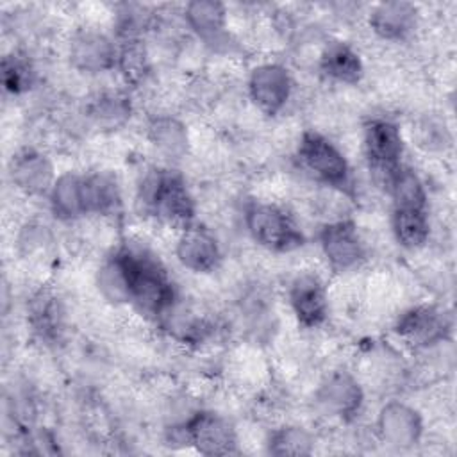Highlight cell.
Here are the masks:
<instances>
[{
    "instance_id": "cell-1",
    "label": "cell",
    "mask_w": 457,
    "mask_h": 457,
    "mask_svg": "<svg viewBox=\"0 0 457 457\" xmlns=\"http://www.w3.org/2000/svg\"><path fill=\"white\" fill-rule=\"evenodd\" d=\"M116 253L127 273L129 303L150 318L166 314L173 305L175 289L162 264L141 246L121 245Z\"/></svg>"
},
{
    "instance_id": "cell-2",
    "label": "cell",
    "mask_w": 457,
    "mask_h": 457,
    "mask_svg": "<svg viewBox=\"0 0 457 457\" xmlns=\"http://www.w3.org/2000/svg\"><path fill=\"white\" fill-rule=\"evenodd\" d=\"M137 202L145 214L170 228L182 232L195 223V200L184 179L173 170H150L139 184Z\"/></svg>"
},
{
    "instance_id": "cell-3",
    "label": "cell",
    "mask_w": 457,
    "mask_h": 457,
    "mask_svg": "<svg viewBox=\"0 0 457 457\" xmlns=\"http://www.w3.org/2000/svg\"><path fill=\"white\" fill-rule=\"evenodd\" d=\"M298 159L320 182L343 193L350 191V164L345 154L325 136L314 130H305L298 143Z\"/></svg>"
},
{
    "instance_id": "cell-4",
    "label": "cell",
    "mask_w": 457,
    "mask_h": 457,
    "mask_svg": "<svg viewBox=\"0 0 457 457\" xmlns=\"http://www.w3.org/2000/svg\"><path fill=\"white\" fill-rule=\"evenodd\" d=\"M245 221L253 241L271 252H291L303 245V234L295 220L273 204H250Z\"/></svg>"
},
{
    "instance_id": "cell-5",
    "label": "cell",
    "mask_w": 457,
    "mask_h": 457,
    "mask_svg": "<svg viewBox=\"0 0 457 457\" xmlns=\"http://www.w3.org/2000/svg\"><path fill=\"white\" fill-rule=\"evenodd\" d=\"M364 154L370 168L386 182L402 166L403 137L396 123L375 118L364 127Z\"/></svg>"
},
{
    "instance_id": "cell-6",
    "label": "cell",
    "mask_w": 457,
    "mask_h": 457,
    "mask_svg": "<svg viewBox=\"0 0 457 457\" xmlns=\"http://www.w3.org/2000/svg\"><path fill=\"white\" fill-rule=\"evenodd\" d=\"M186 439L202 455H230L237 452L234 427L220 414L200 411L184 425Z\"/></svg>"
},
{
    "instance_id": "cell-7",
    "label": "cell",
    "mask_w": 457,
    "mask_h": 457,
    "mask_svg": "<svg viewBox=\"0 0 457 457\" xmlns=\"http://www.w3.org/2000/svg\"><path fill=\"white\" fill-rule=\"evenodd\" d=\"M291 89H293L291 75L287 68H284L282 64L262 62L250 71V77H248L250 100L261 112L268 116H275L286 107L291 96Z\"/></svg>"
},
{
    "instance_id": "cell-8",
    "label": "cell",
    "mask_w": 457,
    "mask_h": 457,
    "mask_svg": "<svg viewBox=\"0 0 457 457\" xmlns=\"http://www.w3.org/2000/svg\"><path fill=\"white\" fill-rule=\"evenodd\" d=\"M320 245L327 262L336 271H348L357 268L366 257L364 243L355 223L350 220L327 223L320 230Z\"/></svg>"
},
{
    "instance_id": "cell-9",
    "label": "cell",
    "mask_w": 457,
    "mask_h": 457,
    "mask_svg": "<svg viewBox=\"0 0 457 457\" xmlns=\"http://www.w3.org/2000/svg\"><path fill=\"white\" fill-rule=\"evenodd\" d=\"M364 402V393L353 375L348 371L330 373L316 391L318 407L337 420H353Z\"/></svg>"
},
{
    "instance_id": "cell-10",
    "label": "cell",
    "mask_w": 457,
    "mask_h": 457,
    "mask_svg": "<svg viewBox=\"0 0 457 457\" xmlns=\"http://www.w3.org/2000/svg\"><path fill=\"white\" fill-rule=\"evenodd\" d=\"M118 46L95 29L77 30L70 41V62L82 73H104L116 66Z\"/></svg>"
},
{
    "instance_id": "cell-11",
    "label": "cell",
    "mask_w": 457,
    "mask_h": 457,
    "mask_svg": "<svg viewBox=\"0 0 457 457\" xmlns=\"http://www.w3.org/2000/svg\"><path fill=\"white\" fill-rule=\"evenodd\" d=\"M395 332L405 343L425 348L443 341L450 332V320L448 316L432 305H418L405 311L396 325Z\"/></svg>"
},
{
    "instance_id": "cell-12",
    "label": "cell",
    "mask_w": 457,
    "mask_h": 457,
    "mask_svg": "<svg viewBox=\"0 0 457 457\" xmlns=\"http://www.w3.org/2000/svg\"><path fill=\"white\" fill-rule=\"evenodd\" d=\"M378 437L398 450L414 446L423 434V420L420 412L398 400L387 402L377 418Z\"/></svg>"
},
{
    "instance_id": "cell-13",
    "label": "cell",
    "mask_w": 457,
    "mask_h": 457,
    "mask_svg": "<svg viewBox=\"0 0 457 457\" xmlns=\"http://www.w3.org/2000/svg\"><path fill=\"white\" fill-rule=\"evenodd\" d=\"M9 179L25 195H48L55 182L52 161L36 148H21L9 161Z\"/></svg>"
},
{
    "instance_id": "cell-14",
    "label": "cell",
    "mask_w": 457,
    "mask_h": 457,
    "mask_svg": "<svg viewBox=\"0 0 457 457\" xmlns=\"http://www.w3.org/2000/svg\"><path fill=\"white\" fill-rule=\"evenodd\" d=\"M289 303L298 320L305 328L320 327L328 312L327 289L321 278L314 273H300L289 286Z\"/></svg>"
},
{
    "instance_id": "cell-15",
    "label": "cell",
    "mask_w": 457,
    "mask_h": 457,
    "mask_svg": "<svg viewBox=\"0 0 457 457\" xmlns=\"http://www.w3.org/2000/svg\"><path fill=\"white\" fill-rule=\"evenodd\" d=\"M175 255L186 270H191L195 273L212 271L221 259L216 237L207 228L196 225H191L189 228L180 232L175 246Z\"/></svg>"
},
{
    "instance_id": "cell-16",
    "label": "cell",
    "mask_w": 457,
    "mask_h": 457,
    "mask_svg": "<svg viewBox=\"0 0 457 457\" xmlns=\"http://www.w3.org/2000/svg\"><path fill=\"white\" fill-rule=\"evenodd\" d=\"M371 30L387 41H400L411 36L418 23V9L411 2L389 0L377 4L370 12Z\"/></svg>"
},
{
    "instance_id": "cell-17",
    "label": "cell",
    "mask_w": 457,
    "mask_h": 457,
    "mask_svg": "<svg viewBox=\"0 0 457 457\" xmlns=\"http://www.w3.org/2000/svg\"><path fill=\"white\" fill-rule=\"evenodd\" d=\"M48 198L54 216L61 221H73L87 214L84 175L73 171L61 173L55 179L48 193Z\"/></svg>"
},
{
    "instance_id": "cell-18",
    "label": "cell",
    "mask_w": 457,
    "mask_h": 457,
    "mask_svg": "<svg viewBox=\"0 0 457 457\" xmlns=\"http://www.w3.org/2000/svg\"><path fill=\"white\" fill-rule=\"evenodd\" d=\"M130 114V98L121 91H100L86 104V116L98 130L121 129Z\"/></svg>"
},
{
    "instance_id": "cell-19",
    "label": "cell",
    "mask_w": 457,
    "mask_h": 457,
    "mask_svg": "<svg viewBox=\"0 0 457 457\" xmlns=\"http://www.w3.org/2000/svg\"><path fill=\"white\" fill-rule=\"evenodd\" d=\"M152 146L170 161L182 159L189 150L187 127L173 116H155L146 127Z\"/></svg>"
},
{
    "instance_id": "cell-20",
    "label": "cell",
    "mask_w": 457,
    "mask_h": 457,
    "mask_svg": "<svg viewBox=\"0 0 457 457\" xmlns=\"http://www.w3.org/2000/svg\"><path fill=\"white\" fill-rule=\"evenodd\" d=\"M320 70L328 79L343 84H357L364 73L359 54L343 41H332L323 48L320 55Z\"/></svg>"
},
{
    "instance_id": "cell-21",
    "label": "cell",
    "mask_w": 457,
    "mask_h": 457,
    "mask_svg": "<svg viewBox=\"0 0 457 457\" xmlns=\"http://www.w3.org/2000/svg\"><path fill=\"white\" fill-rule=\"evenodd\" d=\"M184 18L195 34L212 41L225 30L227 7L218 0H193L186 5Z\"/></svg>"
},
{
    "instance_id": "cell-22",
    "label": "cell",
    "mask_w": 457,
    "mask_h": 457,
    "mask_svg": "<svg viewBox=\"0 0 457 457\" xmlns=\"http://www.w3.org/2000/svg\"><path fill=\"white\" fill-rule=\"evenodd\" d=\"M29 321L41 339L55 341L62 330V311L59 300L48 291H39L30 300Z\"/></svg>"
},
{
    "instance_id": "cell-23",
    "label": "cell",
    "mask_w": 457,
    "mask_h": 457,
    "mask_svg": "<svg viewBox=\"0 0 457 457\" xmlns=\"http://www.w3.org/2000/svg\"><path fill=\"white\" fill-rule=\"evenodd\" d=\"M387 191L393 198V209H421L427 211V193L420 180V177L405 168L400 166L391 173L386 182Z\"/></svg>"
},
{
    "instance_id": "cell-24",
    "label": "cell",
    "mask_w": 457,
    "mask_h": 457,
    "mask_svg": "<svg viewBox=\"0 0 457 457\" xmlns=\"http://www.w3.org/2000/svg\"><path fill=\"white\" fill-rule=\"evenodd\" d=\"M86 182V200L87 214H114L120 209L121 196L120 187L112 175L109 173H93L84 175Z\"/></svg>"
},
{
    "instance_id": "cell-25",
    "label": "cell",
    "mask_w": 457,
    "mask_h": 457,
    "mask_svg": "<svg viewBox=\"0 0 457 457\" xmlns=\"http://www.w3.org/2000/svg\"><path fill=\"white\" fill-rule=\"evenodd\" d=\"M428 218L421 209H393V232L396 241L409 250L420 248L428 239Z\"/></svg>"
},
{
    "instance_id": "cell-26",
    "label": "cell",
    "mask_w": 457,
    "mask_h": 457,
    "mask_svg": "<svg viewBox=\"0 0 457 457\" xmlns=\"http://www.w3.org/2000/svg\"><path fill=\"white\" fill-rule=\"evenodd\" d=\"M96 286L105 300L111 303H129V282L125 268L116 253V250L105 257L96 271Z\"/></svg>"
},
{
    "instance_id": "cell-27",
    "label": "cell",
    "mask_w": 457,
    "mask_h": 457,
    "mask_svg": "<svg viewBox=\"0 0 457 457\" xmlns=\"http://www.w3.org/2000/svg\"><path fill=\"white\" fill-rule=\"evenodd\" d=\"M312 448H314L312 434L298 425L280 427L268 439V452L277 457L309 455L312 453Z\"/></svg>"
},
{
    "instance_id": "cell-28",
    "label": "cell",
    "mask_w": 457,
    "mask_h": 457,
    "mask_svg": "<svg viewBox=\"0 0 457 457\" xmlns=\"http://www.w3.org/2000/svg\"><path fill=\"white\" fill-rule=\"evenodd\" d=\"M116 66L129 84H139L148 73V55L141 39H123L118 48Z\"/></svg>"
},
{
    "instance_id": "cell-29",
    "label": "cell",
    "mask_w": 457,
    "mask_h": 457,
    "mask_svg": "<svg viewBox=\"0 0 457 457\" xmlns=\"http://www.w3.org/2000/svg\"><path fill=\"white\" fill-rule=\"evenodd\" d=\"M34 71L30 62L20 54H7L2 59V84L5 91L12 95H21L32 87Z\"/></svg>"
}]
</instances>
